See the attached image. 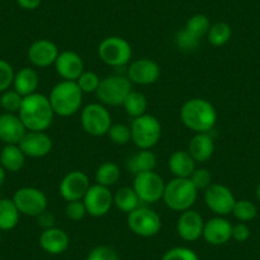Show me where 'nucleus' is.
Returning a JSON list of instances; mask_svg holds the SVG:
<instances>
[{"label":"nucleus","mask_w":260,"mask_h":260,"mask_svg":"<svg viewBox=\"0 0 260 260\" xmlns=\"http://www.w3.org/2000/svg\"><path fill=\"white\" fill-rule=\"evenodd\" d=\"M18 116L27 130L46 132L54 121L55 114L49 97L36 92V93L23 97Z\"/></svg>","instance_id":"nucleus-1"},{"label":"nucleus","mask_w":260,"mask_h":260,"mask_svg":"<svg viewBox=\"0 0 260 260\" xmlns=\"http://www.w3.org/2000/svg\"><path fill=\"white\" fill-rule=\"evenodd\" d=\"M180 119L195 134L209 133L216 126V107L206 99H190L181 106Z\"/></svg>","instance_id":"nucleus-2"},{"label":"nucleus","mask_w":260,"mask_h":260,"mask_svg":"<svg viewBox=\"0 0 260 260\" xmlns=\"http://www.w3.org/2000/svg\"><path fill=\"white\" fill-rule=\"evenodd\" d=\"M49 101L55 115L61 117L73 116L81 110L83 92L77 82L61 81L52 87L49 94Z\"/></svg>","instance_id":"nucleus-3"},{"label":"nucleus","mask_w":260,"mask_h":260,"mask_svg":"<svg viewBox=\"0 0 260 260\" xmlns=\"http://www.w3.org/2000/svg\"><path fill=\"white\" fill-rule=\"evenodd\" d=\"M198 198V190L190 179L174 177L165 186L162 201L170 209L175 212H185L191 209Z\"/></svg>","instance_id":"nucleus-4"},{"label":"nucleus","mask_w":260,"mask_h":260,"mask_svg":"<svg viewBox=\"0 0 260 260\" xmlns=\"http://www.w3.org/2000/svg\"><path fill=\"white\" fill-rule=\"evenodd\" d=\"M132 142L139 149H152L162 136V125L156 116L144 114L136 117L130 125Z\"/></svg>","instance_id":"nucleus-5"},{"label":"nucleus","mask_w":260,"mask_h":260,"mask_svg":"<svg viewBox=\"0 0 260 260\" xmlns=\"http://www.w3.org/2000/svg\"><path fill=\"white\" fill-rule=\"evenodd\" d=\"M130 91H132V82L127 79V77L112 74L101 79L96 91V96L100 100V104L105 106L117 107L121 106Z\"/></svg>","instance_id":"nucleus-6"},{"label":"nucleus","mask_w":260,"mask_h":260,"mask_svg":"<svg viewBox=\"0 0 260 260\" xmlns=\"http://www.w3.org/2000/svg\"><path fill=\"white\" fill-rule=\"evenodd\" d=\"M133 50L129 42L120 36H109L99 45V56L112 68H120L129 64Z\"/></svg>","instance_id":"nucleus-7"},{"label":"nucleus","mask_w":260,"mask_h":260,"mask_svg":"<svg viewBox=\"0 0 260 260\" xmlns=\"http://www.w3.org/2000/svg\"><path fill=\"white\" fill-rule=\"evenodd\" d=\"M81 124L87 134L102 137L109 133L112 125L111 114L102 104H89L82 110Z\"/></svg>","instance_id":"nucleus-8"},{"label":"nucleus","mask_w":260,"mask_h":260,"mask_svg":"<svg viewBox=\"0 0 260 260\" xmlns=\"http://www.w3.org/2000/svg\"><path fill=\"white\" fill-rule=\"evenodd\" d=\"M127 227L139 237H153L161 231L162 221L153 209L139 206L127 214Z\"/></svg>","instance_id":"nucleus-9"},{"label":"nucleus","mask_w":260,"mask_h":260,"mask_svg":"<svg viewBox=\"0 0 260 260\" xmlns=\"http://www.w3.org/2000/svg\"><path fill=\"white\" fill-rule=\"evenodd\" d=\"M164 179L154 171L141 172L134 175L133 189L137 192L141 202L147 204H154L164 197L165 191Z\"/></svg>","instance_id":"nucleus-10"},{"label":"nucleus","mask_w":260,"mask_h":260,"mask_svg":"<svg viewBox=\"0 0 260 260\" xmlns=\"http://www.w3.org/2000/svg\"><path fill=\"white\" fill-rule=\"evenodd\" d=\"M13 202L19 213L28 217H39L49 206L46 194L32 186H24L17 190L13 195Z\"/></svg>","instance_id":"nucleus-11"},{"label":"nucleus","mask_w":260,"mask_h":260,"mask_svg":"<svg viewBox=\"0 0 260 260\" xmlns=\"http://www.w3.org/2000/svg\"><path fill=\"white\" fill-rule=\"evenodd\" d=\"M204 202L209 211L213 212L216 216L224 217L232 213L236 199L229 187L213 182L211 186L204 190Z\"/></svg>","instance_id":"nucleus-12"},{"label":"nucleus","mask_w":260,"mask_h":260,"mask_svg":"<svg viewBox=\"0 0 260 260\" xmlns=\"http://www.w3.org/2000/svg\"><path fill=\"white\" fill-rule=\"evenodd\" d=\"M82 201L86 206L87 214L99 218L106 216L114 206V194L110 191V187L94 184L89 186Z\"/></svg>","instance_id":"nucleus-13"},{"label":"nucleus","mask_w":260,"mask_h":260,"mask_svg":"<svg viewBox=\"0 0 260 260\" xmlns=\"http://www.w3.org/2000/svg\"><path fill=\"white\" fill-rule=\"evenodd\" d=\"M159 76H161V69L154 60L141 57L130 62L126 77L132 83L139 84V86H149V84L156 83Z\"/></svg>","instance_id":"nucleus-14"},{"label":"nucleus","mask_w":260,"mask_h":260,"mask_svg":"<svg viewBox=\"0 0 260 260\" xmlns=\"http://www.w3.org/2000/svg\"><path fill=\"white\" fill-rule=\"evenodd\" d=\"M89 186V179L83 171H71L60 181L59 192L67 203L82 201Z\"/></svg>","instance_id":"nucleus-15"},{"label":"nucleus","mask_w":260,"mask_h":260,"mask_svg":"<svg viewBox=\"0 0 260 260\" xmlns=\"http://www.w3.org/2000/svg\"><path fill=\"white\" fill-rule=\"evenodd\" d=\"M204 219L202 214L192 209L181 212L176 223L177 235L186 242H194L203 236Z\"/></svg>","instance_id":"nucleus-16"},{"label":"nucleus","mask_w":260,"mask_h":260,"mask_svg":"<svg viewBox=\"0 0 260 260\" xmlns=\"http://www.w3.org/2000/svg\"><path fill=\"white\" fill-rule=\"evenodd\" d=\"M18 146L26 157L42 158L52 151V139L45 132L27 130Z\"/></svg>","instance_id":"nucleus-17"},{"label":"nucleus","mask_w":260,"mask_h":260,"mask_svg":"<svg viewBox=\"0 0 260 260\" xmlns=\"http://www.w3.org/2000/svg\"><path fill=\"white\" fill-rule=\"evenodd\" d=\"M54 67L62 81L77 82V79L84 72V62L81 55L71 50L60 52Z\"/></svg>","instance_id":"nucleus-18"},{"label":"nucleus","mask_w":260,"mask_h":260,"mask_svg":"<svg viewBox=\"0 0 260 260\" xmlns=\"http://www.w3.org/2000/svg\"><path fill=\"white\" fill-rule=\"evenodd\" d=\"M59 54L56 44L46 39L37 40L28 49V59L36 68H47L54 65Z\"/></svg>","instance_id":"nucleus-19"},{"label":"nucleus","mask_w":260,"mask_h":260,"mask_svg":"<svg viewBox=\"0 0 260 260\" xmlns=\"http://www.w3.org/2000/svg\"><path fill=\"white\" fill-rule=\"evenodd\" d=\"M203 237L209 245L221 246L232 239V224L224 217L216 216L204 223Z\"/></svg>","instance_id":"nucleus-20"},{"label":"nucleus","mask_w":260,"mask_h":260,"mask_svg":"<svg viewBox=\"0 0 260 260\" xmlns=\"http://www.w3.org/2000/svg\"><path fill=\"white\" fill-rule=\"evenodd\" d=\"M40 246L50 255H60L68 250L71 239L69 235L59 227H51L42 231L40 235Z\"/></svg>","instance_id":"nucleus-21"},{"label":"nucleus","mask_w":260,"mask_h":260,"mask_svg":"<svg viewBox=\"0 0 260 260\" xmlns=\"http://www.w3.org/2000/svg\"><path fill=\"white\" fill-rule=\"evenodd\" d=\"M27 129L17 114L0 115V141L6 144H18Z\"/></svg>","instance_id":"nucleus-22"},{"label":"nucleus","mask_w":260,"mask_h":260,"mask_svg":"<svg viewBox=\"0 0 260 260\" xmlns=\"http://www.w3.org/2000/svg\"><path fill=\"white\" fill-rule=\"evenodd\" d=\"M187 152L195 162H207L214 153V141L209 133H197L187 146Z\"/></svg>","instance_id":"nucleus-23"},{"label":"nucleus","mask_w":260,"mask_h":260,"mask_svg":"<svg viewBox=\"0 0 260 260\" xmlns=\"http://www.w3.org/2000/svg\"><path fill=\"white\" fill-rule=\"evenodd\" d=\"M169 170L175 177H181V179H189L194 172L195 164L190 153L187 151H175L169 158Z\"/></svg>","instance_id":"nucleus-24"},{"label":"nucleus","mask_w":260,"mask_h":260,"mask_svg":"<svg viewBox=\"0 0 260 260\" xmlns=\"http://www.w3.org/2000/svg\"><path fill=\"white\" fill-rule=\"evenodd\" d=\"M40 83V77L35 69L22 68L14 73L13 89L18 92L21 96L27 97L29 94L36 93V89Z\"/></svg>","instance_id":"nucleus-25"},{"label":"nucleus","mask_w":260,"mask_h":260,"mask_svg":"<svg viewBox=\"0 0 260 260\" xmlns=\"http://www.w3.org/2000/svg\"><path fill=\"white\" fill-rule=\"evenodd\" d=\"M26 162V154L18 144H6L0 153V165L8 172H18Z\"/></svg>","instance_id":"nucleus-26"},{"label":"nucleus","mask_w":260,"mask_h":260,"mask_svg":"<svg viewBox=\"0 0 260 260\" xmlns=\"http://www.w3.org/2000/svg\"><path fill=\"white\" fill-rule=\"evenodd\" d=\"M156 165V154L151 149H141L138 153H136L127 159L126 167L132 174L137 175L141 174V172L154 171Z\"/></svg>","instance_id":"nucleus-27"},{"label":"nucleus","mask_w":260,"mask_h":260,"mask_svg":"<svg viewBox=\"0 0 260 260\" xmlns=\"http://www.w3.org/2000/svg\"><path fill=\"white\" fill-rule=\"evenodd\" d=\"M18 208L13 199L0 198V231H11L19 222Z\"/></svg>","instance_id":"nucleus-28"},{"label":"nucleus","mask_w":260,"mask_h":260,"mask_svg":"<svg viewBox=\"0 0 260 260\" xmlns=\"http://www.w3.org/2000/svg\"><path fill=\"white\" fill-rule=\"evenodd\" d=\"M139 203H141V199L138 198L133 187L122 186L117 189L114 194V204L117 209L124 213L129 214L130 212H133L134 209L138 208Z\"/></svg>","instance_id":"nucleus-29"},{"label":"nucleus","mask_w":260,"mask_h":260,"mask_svg":"<svg viewBox=\"0 0 260 260\" xmlns=\"http://www.w3.org/2000/svg\"><path fill=\"white\" fill-rule=\"evenodd\" d=\"M121 106L124 107L125 112L130 117L136 119V117L147 114L146 111L147 107H148V101H147V97L142 92L132 89L126 96V99L124 100Z\"/></svg>","instance_id":"nucleus-30"},{"label":"nucleus","mask_w":260,"mask_h":260,"mask_svg":"<svg viewBox=\"0 0 260 260\" xmlns=\"http://www.w3.org/2000/svg\"><path fill=\"white\" fill-rule=\"evenodd\" d=\"M120 176H121V171L115 162H105L100 165L99 169L96 170L94 180H96V184L110 187L119 181Z\"/></svg>","instance_id":"nucleus-31"},{"label":"nucleus","mask_w":260,"mask_h":260,"mask_svg":"<svg viewBox=\"0 0 260 260\" xmlns=\"http://www.w3.org/2000/svg\"><path fill=\"white\" fill-rule=\"evenodd\" d=\"M232 36V29L229 23L226 22H216L211 24L208 34H207V40L212 46H223L230 41Z\"/></svg>","instance_id":"nucleus-32"},{"label":"nucleus","mask_w":260,"mask_h":260,"mask_svg":"<svg viewBox=\"0 0 260 260\" xmlns=\"http://www.w3.org/2000/svg\"><path fill=\"white\" fill-rule=\"evenodd\" d=\"M184 28L187 32H190L192 36L201 40L202 37L207 36V34H208L209 28H211V21L204 14H194L187 19Z\"/></svg>","instance_id":"nucleus-33"},{"label":"nucleus","mask_w":260,"mask_h":260,"mask_svg":"<svg viewBox=\"0 0 260 260\" xmlns=\"http://www.w3.org/2000/svg\"><path fill=\"white\" fill-rule=\"evenodd\" d=\"M22 102H23V96H21L14 89H7L0 97V106L9 114H18L19 110H21Z\"/></svg>","instance_id":"nucleus-34"},{"label":"nucleus","mask_w":260,"mask_h":260,"mask_svg":"<svg viewBox=\"0 0 260 260\" xmlns=\"http://www.w3.org/2000/svg\"><path fill=\"white\" fill-rule=\"evenodd\" d=\"M199 42L201 40L197 39L195 36H192L190 32H187L186 29L182 28L180 31H177L176 36H175V45H176L177 49L182 52H191L198 49Z\"/></svg>","instance_id":"nucleus-35"},{"label":"nucleus","mask_w":260,"mask_h":260,"mask_svg":"<svg viewBox=\"0 0 260 260\" xmlns=\"http://www.w3.org/2000/svg\"><path fill=\"white\" fill-rule=\"evenodd\" d=\"M234 216L239 219L240 222H249L256 217V207L255 204H252L249 201H236L234 207V211H232Z\"/></svg>","instance_id":"nucleus-36"},{"label":"nucleus","mask_w":260,"mask_h":260,"mask_svg":"<svg viewBox=\"0 0 260 260\" xmlns=\"http://www.w3.org/2000/svg\"><path fill=\"white\" fill-rule=\"evenodd\" d=\"M107 136L112 143L117 146H125L132 141V130L130 126L125 124H112Z\"/></svg>","instance_id":"nucleus-37"},{"label":"nucleus","mask_w":260,"mask_h":260,"mask_svg":"<svg viewBox=\"0 0 260 260\" xmlns=\"http://www.w3.org/2000/svg\"><path fill=\"white\" fill-rule=\"evenodd\" d=\"M101 78L97 76L94 72L91 71H84L81 74L78 79H77V84L81 88V91L84 93H96L97 88L100 86Z\"/></svg>","instance_id":"nucleus-38"},{"label":"nucleus","mask_w":260,"mask_h":260,"mask_svg":"<svg viewBox=\"0 0 260 260\" xmlns=\"http://www.w3.org/2000/svg\"><path fill=\"white\" fill-rule=\"evenodd\" d=\"M161 260H199L198 254L194 250L185 246H175L167 250Z\"/></svg>","instance_id":"nucleus-39"},{"label":"nucleus","mask_w":260,"mask_h":260,"mask_svg":"<svg viewBox=\"0 0 260 260\" xmlns=\"http://www.w3.org/2000/svg\"><path fill=\"white\" fill-rule=\"evenodd\" d=\"M189 179L192 182V185L197 187V190H206L207 187H209L213 184L212 182V174L208 170L204 169V167L195 169Z\"/></svg>","instance_id":"nucleus-40"},{"label":"nucleus","mask_w":260,"mask_h":260,"mask_svg":"<svg viewBox=\"0 0 260 260\" xmlns=\"http://www.w3.org/2000/svg\"><path fill=\"white\" fill-rule=\"evenodd\" d=\"M87 260H120V257L115 249L106 245H100L88 252Z\"/></svg>","instance_id":"nucleus-41"},{"label":"nucleus","mask_w":260,"mask_h":260,"mask_svg":"<svg viewBox=\"0 0 260 260\" xmlns=\"http://www.w3.org/2000/svg\"><path fill=\"white\" fill-rule=\"evenodd\" d=\"M14 71L12 65L6 60L0 59V93L6 92L7 89L13 86Z\"/></svg>","instance_id":"nucleus-42"},{"label":"nucleus","mask_w":260,"mask_h":260,"mask_svg":"<svg viewBox=\"0 0 260 260\" xmlns=\"http://www.w3.org/2000/svg\"><path fill=\"white\" fill-rule=\"evenodd\" d=\"M65 214L72 221H81L84 218L87 214L86 206H84L83 201H76V202H68L67 207H65Z\"/></svg>","instance_id":"nucleus-43"},{"label":"nucleus","mask_w":260,"mask_h":260,"mask_svg":"<svg viewBox=\"0 0 260 260\" xmlns=\"http://www.w3.org/2000/svg\"><path fill=\"white\" fill-rule=\"evenodd\" d=\"M250 237V229L244 222L232 226V239L237 242H245Z\"/></svg>","instance_id":"nucleus-44"},{"label":"nucleus","mask_w":260,"mask_h":260,"mask_svg":"<svg viewBox=\"0 0 260 260\" xmlns=\"http://www.w3.org/2000/svg\"><path fill=\"white\" fill-rule=\"evenodd\" d=\"M37 218V224L41 227L42 230L51 229V227H55V216L46 209L45 212H42Z\"/></svg>","instance_id":"nucleus-45"},{"label":"nucleus","mask_w":260,"mask_h":260,"mask_svg":"<svg viewBox=\"0 0 260 260\" xmlns=\"http://www.w3.org/2000/svg\"><path fill=\"white\" fill-rule=\"evenodd\" d=\"M21 8L26 9V11H35L41 6L42 0H16Z\"/></svg>","instance_id":"nucleus-46"},{"label":"nucleus","mask_w":260,"mask_h":260,"mask_svg":"<svg viewBox=\"0 0 260 260\" xmlns=\"http://www.w3.org/2000/svg\"><path fill=\"white\" fill-rule=\"evenodd\" d=\"M4 180H6V170H4L3 166L0 165V187L4 184Z\"/></svg>","instance_id":"nucleus-47"},{"label":"nucleus","mask_w":260,"mask_h":260,"mask_svg":"<svg viewBox=\"0 0 260 260\" xmlns=\"http://www.w3.org/2000/svg\"><path fill=\"white\" fill-rule=\"evenodd\" d=\"M256 197H257V199H259V202H260V184L257 185V189H256Z\"/></svg>","instance_id":"nucleus-48"},{"label":"nucleus","mask_w":260,"mask_h":260,"mask_svg":"<svg viewBox=\"0 0 260 260\" xmlns=\"http://www.w3.org/2000/svg\"><path fill=\"white\" fill-rule=\"evenodd\" d=\"M0 244H2V231H0Z\"/></svg>","instance_id":"nucleus-49"},{"label":"nucleus","mask_w":260,"mask_h":260,"mask_svg":"<svg viewBox=\"0 0 260 260\" xmlns=\"http://www.w3.org/2000/svg\"><path fill=\"white\" fill-rule=\"evenodd\" d=\"M0 198H2V197H0Z\"/></svg>","instance_id":"nucleus-50"}]
</instances>
